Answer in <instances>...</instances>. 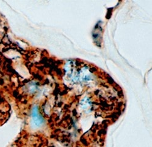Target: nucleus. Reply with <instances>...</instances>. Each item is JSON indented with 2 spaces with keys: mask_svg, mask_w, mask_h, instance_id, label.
<instances>
[{
  "mask_svg": "<svg viewBox=\"0 0 152 147\" xmlns=\"http://www.w3.org/2000/svg\"><path fill=\"white\" fill-rule=\"evenodd\" d=\"M32 120L37 127H40L43 123V119L39 113L37 107H34L32 111Z\"/></svg>",
  "mask_w": 152,
  "mask_h": 147,
  "instance_id": "1",
  "label": "nucleus"
}]
</instances>
